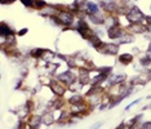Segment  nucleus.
I'll return each instance as SVG.
<instances>
[{
  "label": "nucleus",
  "instance_id": "1",
  "mask_svg": "<svg viewBox=\"0 0 151 129\" xmlns=\"http://www.w3.org/2000/svg\"><path fill=\"white\" fill-rule=\"evenodd\" d=\"M145 17L146 16L143 14V13L138 9V6H136V5L127 13V18H128V21L132 22V23H141Z\"/></svg>",
  "mask_w": 151,
  "mask_h": 129
},
{
  "label": "nucleus",
  "instance_id": "2",
  "mask_svg": "<svg viewBox=\"0 0 151 129\" xmlns=\"http://www.w3.org/2000/svg\"><path fill=\"white\" fill-rule=\"evenodd\" d=\"M76 30H78V32L80 34V35L83 36L84 39H89V38H91V36L94 34L91 29H89L88 23L85 22L84 19H80V21L78 22V25H76Z\"/></svg>",
  "mask_w": 151,
  "mask_h": 129
},
{
  "label": "nucleus",
  "instance_id": "3",
  "mask_svg": "<svg viewBox=\"0 0 151 129\" xmlns=\"http://www.w3.org/2000/svg\"><path fill=\"white\" fill-rule=\"evenodd\" d=\"M97 50H98V52L105 53V54H112V56H114V54L118 53L119 45H118V44H106V43H104Z\"/></svg>",
  "mask_w": 151,
  "mask_h": 129
},
{
  "label": "nucleus",
  "instance_id": "4",
  "mask_svg": "<svg viewBox=\"0 0 151 129\" xmlns=\"http://www.w3.org/2000/svg\"><path fill=\"white\" fill-rule=\"evenodd\" d=\"M58 18L61 21V25H66V26H70L73 23V19H74V16H73V12H58Z\"/></svg>",
  "mask_w": 151,
  "mask_h": 129
},
{
  "label": "nucleus",
  "instance_id": "5",
  "mask_svg": "<svg viewBox=\"0 0 151 129\" xmlns=\"http://www.w3.org/2000/svg\"><path fill=\"white\" fill-rule=\"evenodd\" d=\"M124 35H127V34L120 29L119 25H114V26H111L109 29V38L110 39H119V38H122V36H124Z\"/></svg>",
  "mask_w": 151,
  "mask_h": 129
},
{
  "label": "nucleus",
  "instance_id": "6",
  "mask_svg": "<svg viewBox=\"0 0 151 129\" xmlns=\"http://www.w3.org/2000/svg\"><path fill=\"white\" fill-rule=\"evenodd\" d=\"M49 85H50V89H52V92L56 94V96H58V97H62L65 94V92H66L65 87L61 85V83H58V81H56V80L50 81Z\"/></svg>",
  "mask_w": 151,
  "mask_h": 129
},
{
  "label": "nucleus",
  "instance_id": "7",
  "mask_svg": "<svg viewBox=\"0 0 151 129\" xmlns=\"http://www.w3.org/2000/svg\"><path fill=\"white\" fill-rule=\"evenodd\" d=\"M58 79H60L62 83H65V84H67V85H71V84L74 83L75 80H76V76L74 75L73 72H63L62 75H60L58 76Z\"/></svg>",
  "mask_w": 151,
  "mask_h": 129
},
{
  "label": "nucleus",
  "instance_id": "8",
  "mask_svg": "<svg viewBox=\"0 0 151 129\" xmlns=\"http://www.w3.org/2000/svg\"><path fill=\"white\" fill-rule=\"evenodd\" d=\"M0 35L4 38V36H11V35H13V30L12 29H9V26L6 25V23H4L3 22L1 25H0Z\"/></svg>",
  "mask_w": 151,
  "mask_h": 129
},
{
  "label": "nucleus",
  "instance_id": "9",
  "mask_svg": "<svg viewBox=\"0 0 151 129\" xmlns=\"http://www.w3.org/2000/svg\"><path fill=\"white\" fill-rule=\"evenodd\" d=\"M89 83V70L88 69H80V84L85 85Z\"/></svg>",
  "mask_w": 151,
  "mask_h": 129
},
{
  "label": "nucleus",
  "instance_id": "10",
  "mask_svg": "<svg viewBox=\"0 0 151 129\" xmlns=\"http://www.w3.org/2000/svg\"><path fill=\"white\" fill-rule=\"evenodd\" d=\"M88 40H89V43H91V45H93L96 49H98L99 47H101L102 44H104V43L101 42V39H99L98 36L96 35V34H93V35H92V36H91V38H89Z\"/></svg>",
  "mask_w": 151,
  "mask_h": 129
},
{
  "label": "nucleus",
  "instance_id": "11",
  "mask_svg": "<svg viewBox=\"0 0 151 129\" xmlns=\"http://www.w3.org/2000/svg\"><path fill=\"white\" fill-rule=\"evenodd\" d=\"M129 29L134 34H142L146 30V26H143L142 23H133V25L129 26Z\"/></svg>",
  "mask_w": 151,
  "mask_h": 129
},
{
  "label": "nucleus",
  "instance_id": "12",
  "mask_svg": "<svg viewBox=\"0 0 151 129\" xmlns=\"http://www.w3.org/2000/svg\"><path fill=\"white\" fill-rule=\"evenodd\" d=\"M119 61L123 64H129L133 61V56L132 54H129V53H124V54H122V56L119 57Z\"/></svg>",
  "mask_w": 151,
  "mask_h": 129
},
{
  "label": "nucleus",
  "instance_id": "13",
  "mask_svg": "<svg viewBox=\"0 0 151 129\" xmlns=\"http://www.w3.org/2000/svg\"><path fill=\"white\" fill-rule=\"evenodd\" d=\"M42 121H43V118H40V116H31V118H30V121H29V125H30V127L37 128Z\"/></svg>",
  "mask_w": 151,
  "mask_h": 129
},
{
  "label": "nucleus",
  "instance_id": "14",
  "mask_svg": "<svg viewBox=\"0 0 151 129\" xmlns=\"http://www.w3.org/2000/svg\"><path fill=\"white\" fill-rule=\"evenodd\" d=\"M87 9H88L89 14H96V13H99L98 5H96L94 3H88V4H87Z\"/></svg>",
  "mask_w": 151,
  "mask_h": 129
},
{
  "label": "nucleus",
  "instance_id": "15",
  "mask_svg": "<svg viewBox=\"0 0 151 129\" xmlns=\"http://www.w3.org/2000/svg\"><path fill=\"white\" fill-rule=\"evenodd\" d=\"M124 80H125V75H124V74H123V75H118V76H115L114 79L110 80V85H115V84H120V83H123Z\"/></svg>",
  "mask_w": 151,
  "mask_h": 129
},
{
  "label": "nucleus",
  "instance_id": "16",
  "mask_svg": "<svg viewBox=\"0 0 151 129\" xmlns=\"http://www.w3.org/2000/svg\"><path fill=\"white\" fill-rule=\"evenodd\" d=\"M45 6H47V3L44 0H35L34 1V8H36V9H43Z\"/></svg>",
  "mask_w": 151,
  "mask_h": 129
},
{
  "label": "nucleus",
  "instance_id": "17",
  "mask_svg": "<svg viewBox=\"0 0 151 129\" xmlns=\"http://www.w3.org/2000/svg\"><path fill=\"white\" fill-rule=\"evenodd\" d=\"M43 123H44V124H47V125L52 124V123H53V116H52V114H47V115H44V116H43Z\"/></svg>",
  "mask_w": 151,
  "mask_h": 129
},
{
  "label": "nucleus",
  "instance_id": "18",
  "mask_svg": "<svg viewBox=\"0 0 151 129\" xmlns=\"http://www.w3.org/2000/svg\"><path fill=\"white\" fill-rule=\"evenodd\" d=\"M45 52L44 49H34L31 52V56L34 58H39V57H43V53Z\"/></svg>",
  "mask_w": 151,
  "mask_h": 129
},
{
  "label": "nucleus",
  "instance_id": "19",
  "mask_svg": "<svg viewBox=\"0 0 151 129\" xmlns=\"http://www.w3.org/2000/svg\"><path fill=\"white\" fill-rule=\"evenodd\" d=\"M141 64H142V66H149V64H151V56L150 54H147V56H145L143 58H141Z\"/></svg>",
  "mask_w": 151,
  "mask_h": 129
},
{
  "label": "nucleus",
  "instance_id": "20",
  "mask_svg": "<svg viewBox=\"0 0 151 129\" xmlns=\"http://www.w3.org/2000/svg\"><path fill=\"white\" fill-rule=\"evenodd\" d=\"M83 101V98H81V96H74V97H71L70 98V102L75 105V103H79V102H81Z\"/></svg>",
  "mask_w": 151,
  "mask_h": 129
},
{
  "label": "nucleus",
  "instance_id": "21",
  "mask_svg": "<svg viewBox=\"0 0 151 129\" xmlns=\"http://www.w3.org/2000/svg\"><path fill=\"white\" fill-rule=\"evenodd\" d=\"M139 119H141V115H137V116H136L134 119H132V120H130V121H129V127H130V128H132V127H133V125H134V124L137 123V121H138V120H139Z\"/></svg>",
  "mask_w": 151,
  "mask_h": 129
},
{
  "label": "nucleus",
  "instance_id": "22",
  "mask_svg": "<svg viewBox=\"0 0 151 129\" xmlns=\"http://www.w3.org/2000/svg\"><path fill=\"white\" fill-rule=\"evenodd\" d=\"M21 1L26 6H34V1H35V0H21Z\"/></svg>",
  "mask_w": 151,
  "mask_h": 129
},
{
  "label": "nucleus",
  "instance_id": "23",
  "mask_svg": "<svg viewBox=\"0 0 151 129\" xmlns=\"http://www.w3.org/2000/svg\"><path fill=\"white\" fill-rule=\"evenodd\" d=\"M6 43H8V45H9V43H12V45H14V44H16V39H14V36H13V35L8 36V38H6Z\"/></svg>",
  "mask_w": 151,
  "mask_h": 129
},
{
  "label": "nucleus",
  "instance_id": "24",
  "mask_svg": "<svg viewBox=\"0 0 151 129\" xmlns=\"http://www.w3.org/2000/svg\"><path fill=\"white\" fill-rule=\"evenodd\" d=\"M141 129H151V121H146L141 125Z\"/></svg>",
  "mask_w": 151,
  "mask_h": 129
},
{
  "label": "nucleus",
  "instance_id": "25",
  "mask_svg": "<svg viewBox=\"0 0 151 129\" xmlns=\"http://www.w3.org/2000/svg\"><path fill=\"white\" fill-rule=\"evenodd\" d=\"M61 106H62V101H61V97H60V98L57 100V102L54 103V107H56V108H60Z\"/></svg>",
  "mask_w": 151,
  "mask_h": 129
},
{
  "label": "nucleus",
  "instance_id": "26",
  "mask_svg": "<svg viewBox=\"0 0 151 129\" xmlns=\"http://www.w3.org/2000/svg\"><path fill=\"white\" fill-rule=\"evenodd\" d=\"M101 125H102V123H101V121H98V123H96L93 127L89 128V129H99V127H101Z\"/></svg>",
  "mask_w": 151,
  "mask_h": 129
},
{
  "label": "nucleus",
  "instance_id": "27",
  "mask_svg": "<svg viewBox=\"0 0 151 129\" xmlns=\"http://www.w3.org/2000/svg\"><path fill=\"white\" fill-rule=\"evenodd\" d=\"M26 110H32V102L31 101H29V102L26 103Z\"/></svg>",
  "mask_w": 151,
  "mask_h": 129
},
{
  "label": "nucleus",
  "instance_id": "28",
  "mask_svg": "<svg viewBox=\"0 0 151 129\" xmlns=\"http://www.w3.org/2000/svg\"><path fill=\"white\" fill-rule=\"evenodd\" d=\"M145 19H146V25H151V16H146Z\"/></svg>",
  "mask_w": 151,
  "mask_h": 129
},
{
  "label": "nucleus",
  "instance_id": "29",
  "mask_svg": "<svg viewBox=\"0 0 151 129\" xmlns=\"http://www.w3.org/2000/svg\"><path fill=\"white\" fill-rule=\"evenodd\" d=\"M26 32H27V29H22L21 31H18V35H19V36H23Z\"/></svg>",
  "mask_w": 151,
  "mask_h": 129
},
{
  "label": "nucleus",
  "instance_id": "30",
  "mask_svg": "<svg viewBox=\"0 0 151 129\" xmlns=\"http://www.w3.org/2000/svg\"><path fill=\"white\" fill-rule=\"evenodd\" d=\"M116 129H125V125H124V124H120V125H119V127L116 128Z\"/></svg>",
  "mask_w": 151,
  "mask_h": 129
},
{
  "label": "nucleus",
  "instance_id": "31",
  "mask_svg": "<svg viewBox=\"0 0 151 129\" xmlns=\"http://www.w3.org/2000/svg\"><path fill=\"white\" fill-rule=\"evenodd\" d=\"M149 52L151 53V43H150V45H149Z\"/></svg>",
  "mask_w": 151,
  "mask_h": 129
},
{
  "label": "nucleus",
  "instance_id": "32",
  "mask_svg": "<svg viewBox=\"0 0 151 129\" xmlns=\"http://www.w3.org/2000/svg\"><path fill=\"white\" fill-rule=\"evenodd\" d=\"M30 129H37V128H35V127H30Z\"/></svg>",
  "mask_w": 151,
  "mask_h": 129
},
{
  "label": "nucleus",
  "instance_id": "33",
  "mask_svg": "<svg viewBox=\"0 0 151 129\" xmlns=\"http://www.w3.org/2000/svg\"><path fill=\"white\" fill-rule=\"evenodd\" d=\"M150 9H151V6H150Z\"/></svg>",
  "mask_w": 151,
  "mask_h": 129
}]
</instances>
